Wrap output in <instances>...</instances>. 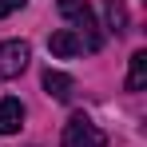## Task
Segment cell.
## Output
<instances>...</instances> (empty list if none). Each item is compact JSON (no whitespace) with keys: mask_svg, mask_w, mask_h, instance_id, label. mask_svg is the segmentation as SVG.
Returning <instances> with one entry per match:
<instances>
[{"mask_svg":"<svg viewBox=\"0 0 147 147\" xmlns=\"http://www.w3.org/2000/svg\"><path fill=\"white\" fill-rule=\"evenodd\" d=\"M24 127V103L20 99H0V135H16Z\"/></svg>","mask_w":147,"mask_h":147,"instance_id":"obj_5","label":"cell"},{"mask_svg":"<svg viewBox=\"0 0 147 147\" xmlns=\"http://www.w3.org/2000/svg\"><path fill=\"white\" fill-rule=\"evenodd\" d=\"M48 52H52V56H60V60H72V56L84 52V40L76 36L72 28H60V32H52V36H48Z\"/></svg>","mask_w":147,"mask_h":147,"instance_id":"obj_4","label":"cell"},{"mask_svg":"<svg viewBox=\"0 0 147 147\" xmlns=\"http://www.w3.org/2000/svg\"><path fill=\"white\" fill-rule=\"evenodd\" d=\"M147 84V52H131V72H127V92H143Z\"/></svg>","mask_w":147,"mask_h":147,"instance_id":"obj_7","label":"cell"},{"mask_svg":"<svg viewBox=\"0 0 147 147\" xmlns=\"http://www.w3.org/2000/svg\"><path fill=\"white\" fill-rule=\"evenodd\" d=\"M107 28L119 36V32H127V4L123 0H107Z\"/></svg>","mask_w":147,"mask_h":147,"instance_id":"obj_8","label":"cell"},{"mask_svg":"<svg viewBox=\"0 0 147 147\" xmlns=\"http://www.w3.org/2000/svg\"><path fill=\"white\" fill-rule=\"evenodd\" d=\"M16 8H24V0H0V20H4V16H12Z\"/></svg>","mask_w":147,"mask_h":147,"instance_id":"obj_9","label":"cell"},{"mask_svg":"<svg viewBox=\"0 0 147 147\" xmlns=\"http://www.w3.org/2000/svg\"><path fill=\"white\" fill-rule=\"evenodd\" d=\"M64 147H107V135L84 111H76L72 119L64 123Z\"/></svg>","mask_w":147,"mask_h":147,"instance_id":"obj_1","label":"cell"},{"mask_svg":"<svg viewBox=\"0 0 147 147\" xmlns=\"http://www.w3.org/2000/svg\"><path fill=\"white\" fill-rule=\"evenodd\" d=\"M28 60H32V48L24 40H4L0 44V80H16L28 68Z\"/></svg>","mask_w":147,"mask_h":147,"instance_id":"obj_3","label":"cell"},{"mask_svg":"<svg viewBox=\"0 0 147 147\" xmlns=\"http://www.w3.org/2000/svg\"><path fill=\"white\" fill-rule=\"evenodd\" d=\"M72 76H64V72H56V68H48L44 72V92H48L52 99H60V103H68L72 99Z\"/></svg>","mask_w":147,"mask_h":147,"instance_id":"obj_6","label":"cell"},{"mask_svg":"<svg viewBox=\"0 0 147 147\" xmlns=\"http://www.w3.org/2000/svg\"><path fill=\"white\" fill-rule=\"evenodd\" d=\"M60 16L88 32V48H92V52L103 44V36H99V28H96V12L88 8V0H60Z\"/></svg>","mask_w":147,"mask_h":147,"instance_id":"obj_2","label":"cell"}]
</instances>
